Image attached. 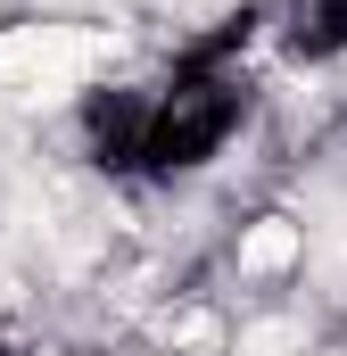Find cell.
Here are the masks:
<instances>
[{"label":"cell","mask_w":347,"mask_h":356,"mask_svg":"<svg viewBox=\"0 0 347 356\" xmlns=\"http://www.w3.org/2000/svg\"><path fill=\"white\" fill-rule=\"evenodd\" d=\"M264 8H240L174 50V67L149 83V133H141V182H198L257 116V50Z\"/></svg>","instance_id":"6da1fadb"},{"label":"cell","mask_w":347,"mask_h":356,"mask_svg":"<svg viewBox=\"0 0 347 356\" xmlns=\"http://www.w3.org/2000/svg\"><path fill=\"white\" fill-rule=\"evenodd\" d=\"M0 356H25V348H17V340H8V332H0Z\"/></svg>","instance_id":"3957f363"},{"label":"cell","mask_w":347,"mask_h":356,"mask_svg":"<svg viewBox=\"0 0 347 356\" xmlns=\"http://www.w3.org/2000/svg\"><path fill=\"white\" fill-rule=\"evenodd\" d=\"M264 33L298 67H339L347 58V0H264Z\"/></svg>","instance_id":"7a4b0ae2"}]
</instances>
